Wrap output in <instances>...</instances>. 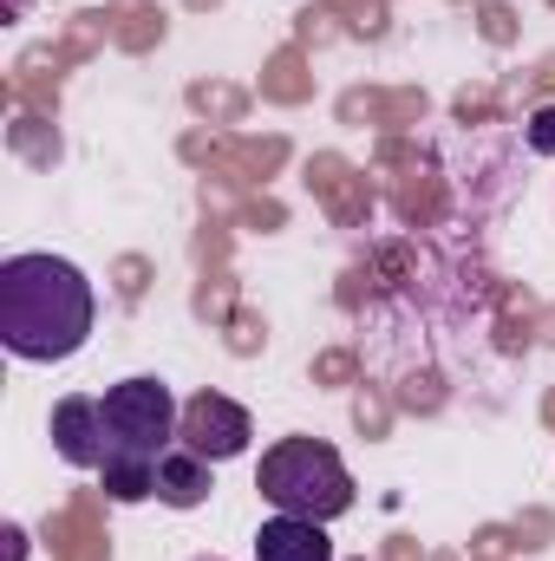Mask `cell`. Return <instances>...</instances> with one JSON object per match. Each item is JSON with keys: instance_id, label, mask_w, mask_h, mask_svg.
Wrapping results in <instances>:
<instances>
[{"instance_id": "obj_4", "label": "cell", "mask_w": 555, "mask_h": 561, "mask_svg": "<svg viewBox=\"0 0 555 561\" xmlns=\"http://www.w3.org/2000/svg\"><path fill=\"white\" fill-rule=\"evenodd\" d=\"M249 437H256V419H249L236 399H223V392H196V399H183L177 444H190L196 457L229 463V457H242V450H249Z\"/></svg>"}, {"instance_id": "obj_5", "label": "cell", "mask_w": 555, "mask_h": 561, "mask_svg": "<svg viewBox=\"0 0 555 561\" xmlns=\"http://www.w3.org/2000/svg\"><path fill=\"white\" fill-rule=\"evenodd\" d=\"M53 450L72 463V470H99L105 463V405L99 399H86V392H66L59 405H53Z\"/></svg>"}, {"instance_id": "obj_3", "label": "cell", "mask_w": 555, "mask_h": 561, "mask_svg": "<svg viewBox=\"0 0 555 561\" xmlns=\"http://www.w3.org/2000/svg\"><path fill=\"white\" fill-rule=\"evenodd\" d=\"M105 463L112 457H125V463H163V450H177V419H183V405L170 399V386L163 379H118L105 399Z\"/></svg>"}, {"instance_id": "obj_2", "label": "cell", "mask_w": 555, "mask_h": 561, "mask_svg": "<svg viewBox=\"0 0 555 561\" xmlns=\"http://www.w3.org/2000/svg\"><path fill=\"white\" fill-rule=\"evenodd\" d=\"M256 490L275 503L281 516H314V523H333L353 510V477L340 463L333 444L320 437H281L262 450V470H256Z\"/></svg>"}, {"instance_id": "obj_1", "label": "cell", "mask_w": 555, "mask_h": 561, "mask_svg": "<svg viewBox=\"0 0 555 561\" xmlns=\"http://www.w3.org/2000/svg\"><path fill=\"white\" fill-rule=\"evenodd\" d=\"M99 294L66 255H7L0 262V346L13 359L53 366L92 340Z\"/></svg>"}, {"instance_id": "obj_6", "label": "cell", "mask_w": 555, "mask_h": 561, "mask_svg": "<svg viewBox=\"0 0 555 561\" xmlns=\"http://www.w3.org/2000/svg\"><path fill=\"white\" fill-rule=\"evenodd\" d=\"M256 561H333V542H327V523L314 516H269L256 529Z\"/></svg>"}, {"instance_id": "obj_7", "label": "cell", "mask_w": 555, "mask_h": 561, "mask_svg": "<svg viewBox=\"0 0 555 561\" xmlns=\"http://www.w3.org/2000/svg\"><path fill=\"white\" fill-rule=\"evenodd\" d=\"M209 457H196L190 444H177V450H163V463H157V503H170V510H196V503H209Z\"/></svg>"}, {"instance_id": "obj_10", "label": "cell", "mask_w": 555, "mask_h": 561, "mask_svg": "<svg viewBox=\"0 0 555 561\" xmlns=\"http://www.w3.org/2000/svg\"><path fill=\"white\" fill-rule=\"evenodd\" d=\"M7 561H26V529H7Z\"/></svg>"}, {"instance_id": "obj_9", "label": "cell", "mask_w": 555, "mask_h": 561, "mask_svg": "<svg viewBox=\"0 0 555 561\" xmlns=\"http://www.w3.org/2000/svg\"><path fill=\"white\" fill-rule=\"evenodd\" d=\"M530 144H536V150H555V105L530 118Z\"/></svg>"}, {"instance_id": "obj_11", "label": "cell", "mask_w": 555, "mask_h": 561, "mask_svg": "<svg viewBox=\"0 0 555 561\" xmlns=\"http://www.w3.org/2000/svg\"><path fill=\"white\" fill-rule=\"evenodd\" d=\"M203 561H216V556H203Z\"/></svg>"}, {"instance_id": "obj_8", "label": "cell", "mask_w": 555, "mask_h": 561, "mask_svg": "<svg viewBox=\"0 0 555 561\" xmlns=\"http://www.w3.org/2000/svg\"><path fill=\"white\" fill-rule=\"evenodd\" d=\"M99 477H105V496H112V503H144V496H157V463H125V457H112V463H99Z\"/></svg>"}]
</instances>
